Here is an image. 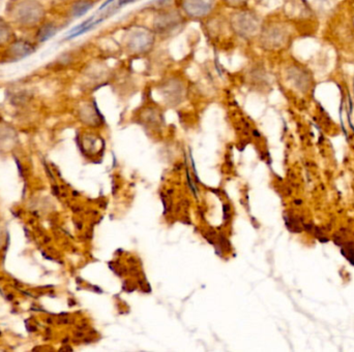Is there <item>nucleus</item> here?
Here are the masks:
<instances>
[{"instance_id":"5","label":"nucleus","mask_w":354,"mask_h":352,"mask_svg":"<svg viewBox=\"0 0 354 352\" xmlns=\"http://www.w3.org/2000/svg\"><path fill=\"white\" fill-rule=\"evenodd\" d=\"M258 37L261 45L266 49H277L286 43L287 32L281 27V25H262Z\"/></svg>"},{"instance_id":"7","label":"nucleus","mask_w":354,"mask_h":352,"mask_svg":"<svg viewBox=\"0 0 354 352\" xmlns=\"http://www.w3.org/2000/svg\"><path fill=\"white\" fill-rule=\"evenodd\" d=\"M56 32V27L54 25H45L44 27H42L39 32V40L40 41H46L49 39H51Z\"/></svg>"},{"instance_id":"10","label":"nucleus","mask_w":354,"mask_h":352,"mask_svg":"<svg viewBox=\"0 0 354 352\" xmlns=\"http://www.w3.org/2000/svg\"><path fill=\"white\" fill-rule=\"evenodd\" d=\"M114 1H115V0H106V1L104 2V3L100 6V8H99V12H102L103 10H105L106 7H108L111 3H113Z\"/></svg>"},{"instance_id":"8","label":"nucleus","mask_w":354,"mask_h":352,"mask_svg":"<svg viewBox=\"0 0 354 352\" xmlns=\"http://www.w3.org/2000/svg\"><path fill=\"white\" fill-rule=\"evenodd\" d=\"M222 2L226 6L233 8V10H241L248 5L249 0H222Z\"/></svg>"},{"instance_id":"4","label":"nucleus","mask_w":354,"mask_h":352,"mask_svg":"<svg viewBox=\"0 0 354 352\" xmlns=\"http://www.w3.org/2000/svg\"><path fill=\"white\" fill-rule=\"evenodd\" d=\"M219 0H176V7L186 19L207 20L215 13Z\"/></svg>"},{"instance_id":"9","label":"nucleus","mask_w":354,"mask_h":352,"mask_svg":"<svg viewBox=\"0 0 354 352\" xmlns=\"http://www.w3.org/2000/svg\"><path fill=\"white\" fill-rule=\"evenodd\" d=\"M136 1H138V0H117V6L123 7V6H125L128 4H132Z\"/></svg>"},{"instance_id":"6","label":"nucleus","mask_w":354,"mask_h":352,"mask_svg":"<svg viewBox=\"0 0 354 352\" xmlns=\"http://www.w3.org/2000/svg\"><path fill=\"white\" fill-rule=\"evenodd\" d=\"M92 6H93L92 0H79V1H77L74 4L73 10H72V14L76 18L82 17L86 13H87Z\"/></svg>"},{"instance_id":"3","label":"nucleus","mask_w":354,"mask_h":352,"mask_svg":"<svg viewBox=\"0 0 354 352\" xmlns=\"http://www.w3.org/2000/svg\"><path fill=\"white\" fill-rule=\"evenodd\" d=\"M186 18L178 8H160L152 20V30L157 35L168 38L183 27Z\"/></svg>"},{"instance_id":"1","label":"nucleus","mask_w":354,"mask_h":352,"mask_svg":"<svg viewBox=\"0 0 354 352\" xmlns=\"http://www.w3.org/2000/svg\"><path fill=\"white\" fill-rule=\"evenodd\" d=\"M155 37L152 28L142 25L129 26L124 37V46L128 54L142 56L150 53L154 47Z\"/></svg>"},{"instance_id":"2","label":"nucleus","mask_w":354,"mask_h":352,"mask_svg":"<svg viewBox=\"0 0 354 352\" xmlns=\"http://www.w3.org/2000/svg\"><path fill=\"white\" fill-rule=\"evenodd\" d=\"M229 26L232 33L244 39H251L257 37L262 28L260 18L247 7L235 10L230 17Z\"/></svg>"}]
</instances>
